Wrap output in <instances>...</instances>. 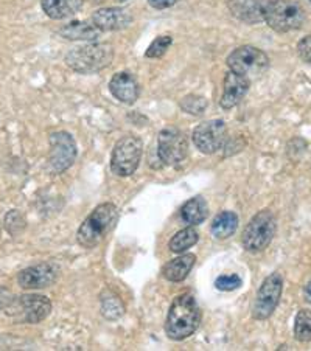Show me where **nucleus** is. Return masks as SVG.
Instances as JSON below:
<instances>
[{"label":"nucleus","mask_w":311,"mask_h":351,"mask_svg":"<svg viewBox=\"0 0 311 351\" xmlns=\"http://www.w3.org/2000/svg\"><path fill=\"white\" fill-rule=\"evenodd\" d=\"M172 44H173V38L172 36H167V34H163V36H157L150 44L148 49H146L145 56L150 58V60L162 58L163 55L167 53V50L170 49V47H172Z\"/></svg>","instance_id":"nucleus-27"},{"label":"nucleus","mask_w":311,"mask_h":351,"mask_svg":"<svg viewBox=\"0 0 311 351\" xmlns=\"http://www.w3.org/2000/svg\"><path fill=\"white\" fill-rule=\"evenodd\" d=\"M238 229V216L235 212L231 210H224L220 215L215 216L210 227V232L216 239H227L231 238Z\"/></svg>","instance_id":"nucleus-22"},{"label":"nucleus","mask_w":311,"mask_h":351,"mask_svg":"<svg viewBox=\"0 0 311 351\" xmlns=\"http://www.w3.org/2000/svg\"><path fill=\"white\" fill-rule=\"evenodd\" d=\"M7 309L17 320L27 324H39L45 320L51 313V302L49 297L39 294H27L17 297L8 303Z\"/></svg>","instance_id":"nucleus-10"},{"label":"nucleus","mask_w":311,"mask_h":351,"mask_svg":"<svg viewBox=\"0 0 311 351\" xmlns=\"http://www.w3.org/2000/svg\"><path fill=\"white\" fill-rule=\"evenodd\" d=\"M143 154L142 140L136 136H125L115 143L111 157V169L115 176L129 178L136 173Z\"/></svg>","instance_id":"nucleus-7"},{"label":"nucleus","mask_w":311,"mask_h":351,"mask_svg":"<svg viewBox=\"0 0 311 351\" xmlns=\"http://www.w3.org/2000/svg\"><path fill=\"white\" fill-rule=\"evenodd\" d=\"M277 230V219L271 210H262L252 216V219L244 227L242 243L248 252H262L265 250L275 237Z\"/></svg>","instance_id":"nucleus-4"},{"label":"nucleus","mask_w":311,"mask_h":351,"mask_svg":"<svg viewBox=\"0 0 311 351\" xmlns=\"http://www.w3.org/2000/svg\"><path fill=\"white\" fill-rule=\"evenodd\" d=\"M297 55L303 62L311 64V34L302 38L297 44Z\"/></svg>","instance_id":"nucleus-29"},{"label":"nucleus","mask_w":311,"mask_h":351,"mask_svg":"<svg viewBox=\"0 0 311 351\" xmlns=\"http://www.w3.org/2000/svg\"><path fill=\"white\" fill-rule=\"evenodd\" d=\"M201 324V309L192 292H184L173 300L167 314L165 332L172 341H184L196 332Z\"/></svg>","instance_id":"nucleus-1"},{"label":"nucleus","mask_w":311,"mask_h":351,"mask_svg":"<svg viewBox=\"0 0 311 351\" xmlns=\"http://www.w3.org/2000/svg\"><path fill=\"white\" fill-rule=\"evenodd\" d=\"M58 275H60V267L56 263L45 261L23 269L17 277V282L23 289H44L50 288L56 282Z\"/></svg>","instance_id":"nucleus-13"},{"label":"nucleus","mask_w":311,"mask_h":351,"mask_svg":"<svg viewBox=\"0 0 311 351\" xmlns=\"http://www.w3.org/2000/svg\"><path fill=\"white\" fill-rule=\"evenodd\" d=\"M119 2H126V0H119Z\"/></svg>","instance_id":"nucleus-33"},{"label":"nucleus","mask_w":311,"mask_h":351,"mask_svg":"<svg viewBox=\"0 0 311 351\" xmlns=\"http://www.w3.org/2000/svg\"><path fill=\"white\" fill-rule=\"evenodd\" d=\"M269 2L271 0H227V7L235 19L254 25L265 21Z\"/></svg>","instance_id":"nucleus-15"},{"label":"nucleus","mask_w":311,"mask_h":351,"mask_svg":"<svg viewBox=\"0 0 311 351\" xmlns=\"http://www.w3.org/2000/svg\"><path fill=\"white\" fill-rule=\"evenodd\" d=\"M119 221V208L114 204H100L83 221L76 233V241L84 249H93L102 244Z\"/></svg>","instance_id":"nucleus-2"},{"label":"nucleus","mask_w":311,"mask_h":351,"mask_svg":"<svg viewBox=\"0 0 311 351\" xmlns=\"http://www.w3.org/2000/svg\"><path fill=\"white\" fill-rule=\"evenodd\" d=\"M10 302H11V298H10V292H8L7 289L0 288V309L7 308Z\"/></svg>","instance_id":"nucleus-31"},{"label":"nucleus","mask_w":311,"mask_h":351,"mask_svg":"<svg viewBox=\"0 0 311 351\" xmlns=\"http://www.w3.org/2000/svg\"><path fill=\"white\" fill-rule=\"evenodd\" d=\"M227 67L242 77L258 78L269 69V58L265 51L252 45H242L226 60Z\"/></svg>","instance_id":"nucleus-6"},{"label":"nucleus","mask_w":311,"mask_h":351,"mask_svg":"<svg viewBox=\"0 0 311 351\" xmlns=\"http://www.w3.org/2000/svg\"><path fill=\"white\" fill-rule=\"evenodd\" d=\"M109 92L120 103L134 104L139 99L140 86L134 75L128 72H119L109 81Z\"/></svg>","instance_id":"nucleus-17"},{"label":"nucleus","mask_w":311,"mask_h":351,"mask_svg":"<svg viewBox=\"0 0 311 351\" xmlns=\"http://www.w3.org/2000/svg\"><path fill=\"white\" fill-rule=\"evenodd\" d=\"M207 104V99L201 95H187L181 101V109L190 115H203Z\"/></svg>","instance_id":"nucleus-26"},{"label":"nucleus","mask_w":311,"mask_h":351,"mask_svg":"<svg viewBox=\"0 0 311 351\" xmlns=\"http://www.w3.org/2000/svg\"><path fill=\"white\" fill-rule=\"evenodd\" d=\"M193 143L203 154H215L227 142V126L222 120H209L193 131Z\"/></svg>","instance_id":"nucleus-12"},{"label":"nucleus","mask_w":311,"mask_h":351,"mask_svg":"<svg viewBox=\"0 0 311 351\" xmlns=\"http://www.w3.org/2000/svg\"><path fill=\"white\" fill-rule=\"evenodd\" d=\"M295 337L299 342H311V311L301 309L295 320Z\"/></svg>","instance_id":"nucleus-25"},{"label":"nucleus","mask_w":311,"mask_h":351,"mask_svg":"<svg viewBox=\"0 0 311 351\" xmlns=\"http://www.w3.org/2000/svg\"><path fill=\"white\" fill-rule=\"evenodd\" d=\"M199 233L195 230V227H187V229L179 230L170 241V250L174 254H183L187 249L193 247L198 243Z\"/></svg>","instance_id":"nucleus-24"},{"label":"nucleus","mask_w":311,"mask_h":351,"mask_svg":"<svg viewBox=\"0 0 311 351\" xmlns=\"http://www.w3.org/2000/svg\"><path fill=\"white\" fill-rule=\"evenodd\" d=\"M114 60V49L106 43H91L75 47L66 55V64L76 73L91 75L102 72Z\"/></svg>","instance_id":"nucleus-3"},{"label":"nucleus","mask_w":311,"mask_h":351,"mask_svg":"<svg viewBox=\"0 0 311 351\" xmlns=\"http://www.w3.org/2000/svg\"><path fill=\"white\" fill-rule=\"evenodd\" d=\"M195 263H196V256L193 254L181 255L178 258L168 261L167 265L163 266L162 275L168 280V282L179 283L187 278V275L190 274L193 266H195Z\"/></svg>","instance_id":"nucleus-19"},{"label":"nucleus","mask_w":311,"mask_h":351,"mask_svg":"<svg viewBox=\"0 0 311 351\" xmlns=\"http://www.w3.org/2000/svg\"><path fill=\"white\" fill-rule=\"evenodd\" d=\"M251 87V80L242 77L235 72H227L222 81V95L220 98V106L222 109H232L242 103Z\"/></svg>","instance_id":"nucleus-14"},{"label":"nucleus","mask_w":311,"mask_h":351,"mask_svg":"<svg viewBox=\"0 0 311 351\" xmlns=\"http://www.w3.org/2000/svg\"><path fill=\"white\" fill-rule=\"evenodd\" d=\"M91 21L102 32H117L129 27L133 16L126 8H100L92 14Z\"/></svg>","instance_id":"nucleus-16"},{"label":"nucleus","mask_w":311,"mask_h":351,"mask_svg":"<svg viewBox=\"0 0 311 351\" xmlns=\"http://www.w3.org/2000/svg\"><path fill=\"white\" fill-rule=\"evenodd\" d=\"M209 207L201 196H195L187 201L181 208V218L189 226H198L207 219Z\"/></svg>","instance_id":"nucleus-21"},{"label":"nucleus","mask_w":311,"mask_h":351,"mask_svg":"<svg viewBox=\"0 0 311 351\" xmlns=\"http://www.w3.org/2000/svg\"><path fill=\"white\" fill-rule=\"evenodd\" d=\"M284 292V278L279 272H273L263 280L260 288L257 291L255 302L252 305V317L255 320H266L274 314L275 308Z\"/></svg>","instance_id":"nucleus-9"},{"label":"nucleus","mask_w":311,"mask_h":351,"mask_svg":"<svg viewBox=\"0 0 311 351\" xmlns=\"http://www.w3.org/2000/svg\"><path fill=\"white\" fill-rule=\"evenodd\" d=\"M265 22L277 33H290L302 28L305 10L297 0H271L266 8Z\"/></svg>","instance_id":"nucleus-5"},{"label":"nucleus","mask_w":311,"mask_h":351,"mask_svg":"<svg viewBox=\"0 0 311 351\" xmlns=\"http://www.w3.org/2000/svg\"><path fill=\"white\" fill-rule=\"evenodd\" d=\"M310 3H311V0H310Z\"/></svg>","instance_id":"nucleus-34"},{"label":"nucleus","mask_w":311,"mask_h":351,"mask_svg":"<svg viewBox=\"0 0 311 351\" xmlns=\"http://www.w3.org/2000/svg\"><path fill=\"white\" fill-rule=\"evenodd\" d=\"M189 156V143L178 128H165L157 137V157L162 165L178 168Z\"/></svg>","instance_id":"nucleus-8"},{"label":"nucleus","mask_w":311,"mask_h":351,"mask_svg":"<svg viewBox=\"0 0 311 351\" xmlns=\"http://www.w3.org/2000/svg\"><path fill=\"white\" fill-rule=\"evenodd\" d=\"M243 285V280L237 274H224L215 280V288L222 292H231L238 289Z\"/></svg>","instance_id":"nucleus-28"},{"label":"nucleus","mask_w":311,"mask_h":351,"mask_svg":"<svg viewBox=\"0 0 311 351\" xmlns=\"http://www.w3.org/2000/svg\"><path fill=\"white\" fill-rule=\"evenodd\" d=\"M303 298L305 300H307L308 303H311V280L310 282L305 285V288H303Z\"/></svg>","instance_id":"nucleus-32"},{"label":"nucleus","mask_w":311,"mask_h":351,"mask_svg":"<svg viewBox=\"0 0 311 351\" xmlns=\"http://www.w3.org/2000/svg\"><path fill=\"white\" fill-rule=\"evenodd\" d=\"M58 33L69 40H95L103 32L93 25L92 21H73L64 25Z\"/></svg>","instance_id":"nucleus-20"},{"label":"nucleus","mask_w":311,"mask_h":351,"mask_svg":"<svg viewBox=\"0 0 311 351\" xmlns=\"http://www.w3.org/2000/svg\"><path fill=\"white\" fill-rule=\"evenodd\" d=\"M78 156V148L72 134L66 131H56L50 136V154L49 165L55 174H61L73 165Z\"/></svg>","instance_id":"nucleus-11"},{"label":"nucleus","mask_w":311,"mask_h":351,"mask_svg":"<svg viewBox=\"0 0 311 351\" xmlns=\"http://www.w3.org/2000/svg\"><path fill=\"white\" fill-rule=\"evenodd\" d=\"M84 0H41V7L45 16L54 21L66 19L83 8Z\"/></svg>","instance_id":"nucleus-18"},{"label":"nucleus","mask_w":311,"mask_h":351,"mask_svg":"<svg viewBox=\"0 0 311 351\" xmlns=\"http://www.w3.org/2000/svg\"><path fill=\"white\" fill-rule=\"evenodd\" d=\"M181 2V0H148V3L154 10H167L174 7L176 3Z\"/></svg>","instance_id":"nucleus-30"},{"label":"nucleus","mask_w":311,"mask_h":351,"mask_svg":"<svg viewBox=\"0 0 311 351\" xmlns=\"http://www.w3.org/2000/svg\"><path fill=\"white\" fill-rule=\"evenodd\" d=\"M102 314L104 319L108 320H117L125 314V305H123L122 298L115 294V292L104 289L102 294Z\"/></svg>","instance_id":"nucleus-23"}]
</instances>
